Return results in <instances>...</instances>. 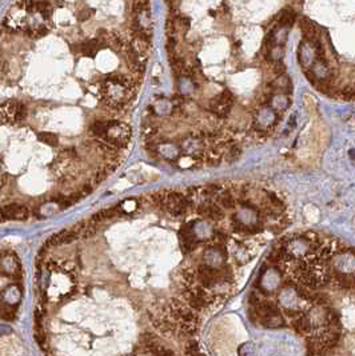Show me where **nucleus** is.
<instances>
[{
    "mask_svg": "<svg viewBox=\"0 0 355 356\" xmlns=\"http://www.w3.org/2000/svg\"><path fill=\"white\" fill-rule=\"evenodd\" d=\"M132 87L134 81L131 79L119 73H112L107 76L106 83L100 89L103 101L112 109L122 108L132 95Z\"/></svg>",
    "mask_w": 355,
    "mask_h": 356,
    "instance_id": "obj_1",
    "label": "nucleus"
},
{
    "mask_svg": "<svg viewBox=\"0 0 355 356\" xmlns=\"http://www.w3.org/2000/svg\"><path fill=\"white\" fill-rule=\"evenodd\" d=\"M131 128L128 124L118 120H108L107 130L103 135L102 140L115 148H124L131 140Z\"/></svg>",
    "mask_w": 355,
    "mask_h": 356,
    "instance_id": "obj_2",
    "label": "nucleus"
},
{
    "mask_svg": "<svg viewBox=\"0 0 355 356\" xmlns=\"http://www.w3.org/2000/svg\"><path fill=\"white\" fill-rule=\"evenodd\" d=\"M1 116L7 122L16 123L24 120L27 117V108L23 103L17 100H8L1 105Z\"/></svg>",
    "mask_w": 355,
    "mask_h": 356,
    "instance_id": "obj_3",
    "label": "nucleus"
},
{
    "mask_svg": "<svg viewBox=\"0 0 355 356\" xmlns=\"http://www.w3.org/2000/svg\"><path fill=\"white\" fill-rule=\"evenodd\" d=\"M234 95L230 91H223V92L219 95V96L215 99V100L211 101V105L210 108L214 112V115L218 117H226L229 115L230 109L233 107L234 104Z\"/></svg>",
    "mask_w": 355,
    "mask_h": 356,
    "instance_id": "obj_4",
    "label": "nucleus"
},
{
    "mask_svg": "<svg viewBox=\"0 0 355 356\" xmlns=\"http://www.w3.org/2000/svg\"><path fill=\"white\" fill-rule=\"evenodd\" d=\"M0 216L4 220H25L29 218V210L23 204L11 203L0 208Z\"/></svg>",
    "mask_w": 355,
    "mask_h": 356,
    "instance_id": "obj_5",
    "label": "nucleus"
},
{
    "mask_svg": "<svg viewBox=\"0 0 355 356\" xmlns=\"http://www.w3.org/2000/svg\"><path fill=\"white\" fill-rule=\"evenodd\" d=\"M124 57H126L128 68H130L132 72L135 73L144 72L143 59H142V56H139L134 49L131 48L130 44H127L126 47H124Z\"/></svg>",
    "mask_w": 355,
    "mask_h": 356,
    "instance_id": "obj_6",
    "label": "nucleus"
},
{
    "mask_svg": "<svg viewBox=\"0 0 355 356\" xmlns=\"http://www.w3.org/2000/svg\"><path fill=\"white\" fill-rule=\"evenodd\" d=\"M271 88H273L274 91H278V92H282V93L291 92L290 79H289L285 73H283V75H279V77H278L277 80L273 81Z\"/></svg>",
    "mask_w": 355,
    "mask_h": 356,
    "instance_id": "obj_7",
    "label": "nucleus"
},
{
    "mask_svg": "<svg viewBox=\"0 0 355 356\" xmlns=\"http://www.w3.org/2000/svg\"><path fill=\"white\" fill-rule=\"evenodd\" d=\"M100 49V45H99L98 40L96 39H91V40L84 41L82 45H80V51L84 56L87 57H95L96 53L99 52Z\"/></svg>",
    "mask_w": 355,
    "mask_h": 356,
    "instance_id": "obj_8",
    "label": "nucleus"
},
{
    "mask_svg": "<svg viewBox=\"0 0 355 356\" xmlns=\"http://www.w3.org/2000/svg\"><path fill=\"white\" fill-rule=\"evenodd\" d=\"M295 19H297V15H295L294 11L285 9V11H282V13L279 15V25H281V27H285V28H289V27L294 24Z\"/></svg>",
    "mask_w": 355,
    "mask_h": 356,
    "instance_id": "obj_9",
    "label": "nucleus"
},
{
    "mask_svg": "<svg viewBox=\"0 0 355 356\" xmlns=\"http://www.w3.org/2000/svg\"><path fill=\"white\" fill-rule=\"evenodd\" d=\"M37 139L40 140L41 143H44L47 146L51 147H56L59 144V139H57V135L52 134V132H40L37 135Z\"/></svg>",
    "mask_w": 355,
    "mask_h": 356,
    "instance_id": "obj_10",
    "label": "nucleus"
},
{
    "mask_svg": "<svg viewBox=\"0 0 355 356\" xmlns=\"http://www.w3.org/2000/svg\"><path fill=\"white\" fill-rule=\"evenodd\" d=\"M150 9V0H134L132 1V11L135 13L140 12V11H146Z\"/></svg>",
    "mask_w": 355,
    "mask_h": 356,
    "instance_id": "obj_11",
    "label": "nucleus"
},
{
    "mask_svg": "<svg viewBox=\"0 0 355 356\" xmlns=\"http://www.w3.org/2000/svg\"><path fill=\"white\" fill-rule=\"evenodd\" d=\"M92 15H94V9H82V11L78 13V20L86 21L87 19H90Z\"/></svg>",
    "mask_w": 355,
    "mask_h": 356,
    "instance_id": "obj_12",
    "label": "nucleus"
},
{
    "mask_svg": "<svg viewBox=\"0 0 355 356\" xmlns=\"http://www.w3.org/2000/svg\"><path fill=\"white\" fill-rule=\"evenodd\" d=\"M166 32H167L168 36L175 35L176 27H175V23H174V20H172V19H168L167 23H166Z\"/></svg>",
    "mask_w": 355,
    "mask_h": 356,
    "instance_id": "obj_13",
    "label": "nucleus"
}]
</instances>
